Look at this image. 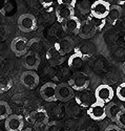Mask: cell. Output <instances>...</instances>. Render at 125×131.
Here are the masks:
<instances>
[{
	"mask_svg": "<svg viewBox=\"0 0 125 131\" xmlns=\"http://www.w3.org/2000/svg\"><path fill=\"white\" fill-rule=\"evenodd\" d=\"M39 2L43 7H51L54 4V0H39Z\"/></svg>",
	"mask_w": 125,
	"mask_h": 131,
	"instance_id": "cell-30",
	"label": "cell"
},
{
	"mask_svg": "<svg viewBox=\"0 0 125 131\" xmlns=\"http://www.w3.org/2000/svg\"><path fill=\"white\" fill-rule=\"evenodd\" d=\"M67 64H69V67L73 70L80 69L84 65V56L80 51H75L70 56L69 60H67Z\"/></svg>",
	"mask_w": 125,
	"mask_h": 131,
	"instance_id": "cell-18",
	"label": "cell"
},
{
	"mask_svg": "<svg viewBox=\"0 0 125 131\" xmlns=\"http://www.w3.org/2000/svg\"><path fill=\"white\" fill-rule=\"evenodd\" d=\"M119 3H125V0H118Z\"/></svg>",
	"mask_w": 125,
	"mask_h": 131,
	"instance_id": "cell-33",
	"label": "cell"
},
{
	"mask_svg": "<svg viewBox=\"0 0 125 131\" xmlns=\"http://www.w3.org/2000/svg\"><path fill=\"white\" fill-rule=\"evenodd\" d=\"M57 2H58L59 5H65V6L75 7L77 0H57Z\"/></svg>",
	"mask_w": 125,
	"mask_h": 131,
	"instance_id": "cell-29",
	"label": "cell"
},
{
	"mask_svg": "<svg viewBox=\"0 0 125 131\" xmlns=\"http://www.w3.org/2000/svg\"><path fill=\"white\" fill-rule=\"evenodd\" d=\"M40 95L46 102L57 101V85L53 82L45 83L40 88Z\"/></svg>",
	"mask_w": 125,
	"mask_h": 131,
	"instance_id": "cell-11",
	"label": "cell"
},
{
	"mask_svg": "<svg viewBox=\"0 0 125 131\" xmlns=\"http://www.w3.org/2000/svg\"><path fill=\"white\" fill-rule=\"evenodd\" d=\"M75 16V9L71 6H65V5H59L56 9V18L57 21L62 23L63 21L70 19Z\"/></svg>",
	"mask_w": 125,
	"mask_h": 131,
	"instance_id": "cell-17",
	"label": "cell"
},
{
	"mask_svg": "<svg viewBox=\"0 0 125 131\" xmlns=\"http://www.w3.org/2000/svg\"><path fill=\"white\" fill-rule=\"evenodd\" d=\"M124 40H125V39H124Z\"/></svg>",
	"mask_w": 125,
	"mask_h": 131,
	"instance_id": "cell-36",
	"label": "cell"
},
{
	"mask_svg": "<svg viewBox=\"0 0 125 131\" xmlns=\"http://www.w3.org/2000/svg\"><path fill=\"white\" fill-rule=\"evenodd\" d=\"M109 2L105 0H97L93 2L92 7H90V15L95 19H106L109 9H110Z\"/></svg>",
	"mask_w": 125,
	"mask_h": 131,
	"instance_id": "cell-2",
	"label": "cell"
},
{
	"mask_svg": "<svg viewBox=\"0 0 125 131\" xmlns=\"http://www.w3.org/2000/svg\"><path fill=\"white\" fill-rule=\"evenodd\" d=\"M41 62V58L38 52L35 51H27L23 58H22V64L23 67L27 70H36L39 67V64Z\"/></svg>",
	"mask_w": 125,
	"mask_h": 131,
	"instance_id": "cell-7",
	"label": "cell"
},
{
	"mask_svg": "<svg viewBox=\"0 0 125 131\" xmlns=\"http://www.w3.org/2000/svg\"><path fill=\"white\" fill-rule=\"evenodd\" d=\"M67 84L72 87L74 91H83L86 90L89 86V77L85 72L78 71L72 75Z\"/></svg>",
	"mask_w": 125,
	"mask_h": 131,
	"instance_id": "cell-1",
	"label": "cell"
},
{
	"mask_svg": "<svg viewBox=\"0 0 125 131\" xmlns=\"http://www.w3.org/2000/svg\"><path fill=\"white\" fill-rule=\"evenodd\" d=\"M45 59L52 66H59L64 62V56L61 54L54 46L50 47L45 52Z\"/></svg>",
	"mask_w": 125,
	"mask_h": 131,
	"instance_id": "cell-14",
	"label": "cell"
},
{
	"mask_svg": "<svg viewBox=\"0 0 125 131\" xmlns=\"http://www.w3.org/2000/svg\"><path fill=\"white\" fill-rule=\"evenodd\" d=\"M18 27L22 32H31L34 31L37 27V20L32 14L25 13L19 16L18 18Z\"/></svg>",
	"mask_w": 125,
	"mask_h": 131,
	"instance_id": "cell-3",
	"label": "cell"
},
{
	"mask_svg": "<svg viewBox=\"0 0 125 131\" xmlns=\"http://www.w3.org/2000/svg\"><path fill=\"white\" fill-rule=\"evenodd\" d=\"M116 125H118L122 130L125 129V109L121 111V113L118 115L117 119H116Z\"/></svg>",
	"mask_w": 125,
	"mask_h": 131,
	"instance_id": "cell-26",
	"label": "cell"
},
{
	"mask_svg": "<svg viewBox=\"0 0 125 131\" xmlns=\"http://www.w3.org/2000/svg\"><path fill=\"white\" fill-rule=\"evenodd\" d=\"M104 131H122V129H121L118 125L112 124V125L107 126V127H106V129H105Z\"/></svg>",
	"mask_w": 125,
	"mask_h": 131,
	"instance_id": "cell-31",
	"label": "cell"
},
{
	"mask_svg": "<svg viewBox=\"0 0 125 131\" xmlns=\"http://www.w3.org/2000/svg\"><path fill=\"white\" fill-rule=\"evenodd\" d=\"M45 131H60V126L57 122L47 123L45 125Z\"/></svg>",
	"mask_w": 125,
	"mask_h": 131,
	"instance_id": "cell-27",
	"label": "cell"
},
{
	"mask_svg": "<svg viewBox=\"0 0 125 131\" xmlns=\"http://www.w3.org/2000/svg\"><path fill=\"white\" fill-rule=\"evenodd\" d=\"M75 96V91L67 83L57 85V100L61 102H69Z\"/></svg>",
	"mask_w": 125,
	"mask_h": 131,
	"instance_id": "cell-12",
	"label": "cell"
},
{
	"mask_svg": "<svg viewBox=\"0 0 125 131\" xmlns=\"http://www.w3.org/2000/svg\"><path fill=\"white\" fill-rule=\"evenodd\" d=\"M20 82L25 88L34 89L39 84V75L34 70H26L20 75Z\"/></svg>",
	"mask_w": 125,
	"mask_h": 131,
	"instance_id": "cell-8",
	"label": "cell"
},
{
	"mask_svg": "<svg viewBox=\"0 0 125 131\" xmlns=\"http://www.w3.org/2000/svg\"><path fill=\"white\" fill-rule=\"evenodd\" d=\"M12 114V109L5 101H0V121H3Z\"/></svg>",
	"mask_w": 125,
	"mask_h": 131,
	"instance_id": "cell-23",
	"label": "cell"
},
{
	"mask_svg": "<svg viewBox=\"0 0 125 131\" xmlns=\"http://www.w3.org/2000/svg\"><path fill=\"white\" fill-rule=\"evenodd\" d=\"M116 95L117 97L122 101V102H125V82L124 83H121L116 89Z\"/></svg>",
	"mask_w": 125,
	"mask_h": 131,
	"instance_id": "cell-25",
	"label": "cell"
},
{
	"mask_svg": "<svg viewBox=\"0 0 125 131\" xmlns=\"http://www.w3.org/2000/svg\"><path fill=\"white\" fill-rule=\"evenodd\" d=\"M94 95H95V100L96 101L107 104L112 100L113 95H115V91H113V89L109 85L102 84V85H99L96 88Z\"/></svg>",
	"mask_w": 125,
	"mask_h": 131,
	"instance_id": "cell-5",
	"label": "cell"
},
{
	"mask_svg": "<svg viewBox=\"0 0 125 131\" xmlns=\"http://www.w3.org/2000/svg\"><path fill=\"white\" fill-rule=\"evenodd\" d=\"M54 47L58 50L61 54L65 56V54L70 53L74 49L75 43H74L73 39H71L70 37H64V38L60 39L58 42H56Z\"/></svg>",
	"mask_w": 125,
	"mask_h": 131,
	"instance_id": "cell-15",
	"label": "cell"
},
{
	"mask_svg": "<svg viewBox=\"0 0 125 131\" xmlns=\"http://www.w3.org/2000/svg\"><path fill=\"white\" fill-rule=\"evenodd\" d=\"M87 114L94 121H102L106 117V104L95 101L87 109Z\"/></svg>",
	"mask_w": 125,
	"mask_h": 131,
	"instance_id": "cell-6",
	"label": "cell"
},
{
	"mask_svg": "<svg viewBox=\"0 0 125 131\" xmlns=\"http://www.w3.org/2000/svg\"><path fill=\"white\" fill-rule=\"evenodd\" d=\"M93 1L92 0H77L76 6L78 10L82 15H88L90 14V7H92Z\"/></svg>",
	"mask_w": 125,
	"mask_h": 131,
	"instance_id": "cell-21",
	"label": "cell"
},
{
	"mask_svg": "<svg viewBox=\"0 0 125 131\" xmlns=\"http://www.w3.org/2000/svg\"><path fill=\"white\" fill-rule=\"evenodd\" d=\"M124 107L118 103L115 102H109L106 105V116L109 117L111 121L116 122V119L118 117V115L121 113L122 110H124Z\"/></svg>",
	"mask_w": 125,
	"mask_h": 131,
	"instance_id": "cell-19",
	"label": "cell"
},
{
	"mask_svg": "<svg viewBox=\"0 0 125 131\" xmlns=\"http://www.w3.org/2000/svg\"><path fill=\"white\" fill-rule=\"evenodd\" d=\"M5 129L7 131H21L24 129V118L19 114H11L5 119Z\"/></svg>",
	"mask_w": 125,
	"mask_h": 131,
	"instance_id": "cell-10",
	"label": "cell"
},
{
	"mask_svg": "<svg viewBox=\"0 0 125 131\" xmlns=\"http://www.w3.org/2000/svg\"><path fill=\"white\" fill-rule=\"evenodd\" d=\"M123 72H124V74H125V62L123 63Z\"/></svg>",
	"mask_w": 125,
	"mask_h": 131,
	"instance_id": "cell-34",
	"label": "cell"
},
{
	"mask_svg": "<svg viewBox=\"0 0 125 131\" xmlns=\"http://www.w3.org/2000/svg\"><path fill=\"white\" fill-rule=\"evenodd\" d=\"M11 49L18 57H23L28 49V39L25 37H17L11 43Z\"/></svg>",
	"mask_w": 125,
	"mask_h": 131,
	"instance_id": "cell-9",
	"label": "cell"
},
{
	"mask_svg": "<svg viewBox=\"0 0 125 131\" xmlns=\"http://www.w3.org/2000/svg\"><path fill=\"white\" fill-rule=\"evenodd\" d=\"M122 131H125V130H122Z\"/></svg>",
	"mask_w": 125,
	"mask_h": 131,
	"instance_id": "cell-35",
	"label": "cell"
},
{
	"mask_svg": "<svg viewBox=\"0 0 125 131\" xmlns=\"http://www.w3.org/2000/svg\"><path fill=\"white\" fill-rule=\"evenodd\" d=\"M21 131H33L32 129H30V128H25V129H22Z\"/></svg>",
	"mask_w": 125,
	"mask_h": 131,
	"instance_id": "cell-32",
	"label": "cell"
},
{
	"mask_svg": "<svg viewBox=\"0 0 125 131\" xmlns=\"http://www.w3.org/2000/svg\"><path fill=\"white\" fill-rule=\"evenodd\" d=\"M15 2L14 1H8L6 4H5V6H4V8H3V10H2V13H3V15H6L7 13H12L13 10H14V8H15Z\"/></svg>",
	"mask_w": 125,
	"mask_h": 131,
	"instance_id": "cell-28",
	"label": "cell"
},
{
	"mask_svg": "<svg viewBox=\"0 0 125 131\" xmlns=\"http://www.w3.org/2000/svg\"><path fill=\"white\" fill-rule=\"evenodd\" d=\"M77 102L80 104L81 106L83 107H89L90 105H92L96 100H95V95L92 94L90 92H87L86 90H83L81 91L80 93H79L76 97Z\"/></svg>",
	"mask_w": 125,
	"mask_h": 131,
	"instance_id": "cell-20",
	"label": "cell"
},
{
	"mask_svg": "<svg viewBox=\"0 0 125 131\" xmlns=\"http://www.w3.org/2000/svg\"><path fill=\"white\" fill-rule=\"evenodd\" d=\"M96 31L97 30H96V27L93 23V21L90 19H88V20H85V21H82L81 22L78 36L81 39H89L96 34Z\"/></svg>",
	"mask_w": 125,
	"mask_h": 131,
	"instance_id": "cell-13",
	"label": "cell"
},
{
	"mask_svg": "<svg viewBox=\"0 0 125 131\" xmlns=\"http://www.w3.org/2000/svg\"><path fill=\"white\" fill-rule=\"evenodd\" d=\"M121 17V7L119 5H113L110 6L109 13L106 17V19H108L111 22H116V21Z\"/></svg>",
	"mask_w": 125,
	"mask_h": 131,
	"instance_id": "cell-24",
	"label": "cell"
},
{
	"mask_svg": "<svg viewBox=\"0 0 125 131\" xmlns=\"http://www.w3.org/2000/svg\"><path fill=\"white\" fill-rule=\"evenodd\" d=\"M80 25L81 22L77 17H72L70 19H67L62 22V28L65 32H69V34H75L78 35L79 29H80Z\"/></svg>",
	"mask_w": 125,
	"mask_h": 131,
	"instance_id": "cell-16",
	"label": "cell"
},
{
	"mask_svg": "<svg viewBox=\"0 0 125 131\" xmlns=\"http://www.w3.org/2000/svg\"><path fill=\"white\" fill-rule=\"evenodd\" d=\"M13 87V81L7 75H0V93L8 91Z\"/></svg>",
	"mask_w": 125,
	"mask_h": 131,
	"instance_id": "cell-22",
	"label": "cell"
},
{
	"mask_svg": "<svg viewBox=\"0 0 125 131\" xmlns=\"http://www.w3.org/2000/svg\"><path fill=\"white\" fill-rule=\"evenodd\" d=\"M26 119L32 125L36 127H40V126H45L50 122V116L46 110H44V109H37V110L32 111L27 115Z\"/></svg>",
	"mask_w": 125,
	"mask_h": 131,
	"instance_id": "cell-4",
	"label": "cell"
}]
</instances>
